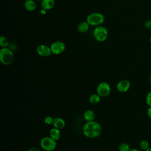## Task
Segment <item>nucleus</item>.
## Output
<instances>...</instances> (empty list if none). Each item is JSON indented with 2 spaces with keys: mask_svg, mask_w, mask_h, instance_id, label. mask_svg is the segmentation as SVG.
Masks as SVG:
<instances>
[{
  "mask_svg": "<svg viewBox=\"0 0 151 151\" xmlns=\"http://www.w3.org/2000/svg\"><path fill=\"white\" fill-rule=\"evenodd\" d=\"M101 127L100 124L94 120L86 122L83 127V133L88 138H96L101 134Z\"/></svg>",
  "mask_w": 151,
  "mask_h": 151,
  "instance_id": "obj_1",
  "label": "nucleus"
},
{
  "mask_svg": "<svg viewBox=\"0 0 151 151\" xmlns=\"http://www.w3.org/2000/svg\"><path fill=\"white\" fill-rule=\"evenodd\" d=\"M86 21L90 26H99L104 22V16L100 12H93L88 14Z\"/></svg>",
  "mask_w": 151,
  "mask_h": 151,
  "instance_id": "obj_2",
  "label": "nucleus"
},
{
  "mask_svg": "<svg viewBox=\"0 0 151 151\" xmlns=\"http://www.w3.org/2000/svg\"><path fill=\"white\" fill-rule=\"evenodd\" d=\"M14 53L8 48H1L0 50V61L4 65H8L14 61Z\"/></svg>",
  "mask_w": 151,
  "mask_h": 151,
  "instance_id": "obj_3",
  "label": "nucleus"
},
{
  "mask_svg": "<svg viewBox=\"0 0 151 151\" xmlns=\"http://www.w3.org/2000/svg\"><path fill=\"white\" fill-rule=\"evenodd\" d=\"M93 35L94 39L97 41L104 42L109 37V32L106 27L99 25L94 29Z\"/></svg>",
  "mask_w": 151,
  "mask_h": 151,
  "instance_id": "obj_4",
  "label": "nucleus"
},
{
  "mask_svg": "<svg viewBox=\"0 0 151 151\" xmlns=\"http://www.w3.org/2000/svg\"><path fill=\"white\" fill-rule=\"evenodd\" d=\"M40 146L44 150L53 151L56 148L57 142L50 136H46L41 140Z\"/></svg>",
  "mask_w": 151,
  "mask_h": 151,
  "instance_id": "obj_5",
  "label": "nucleus"
},
{
  "mask_svg": "<svg viewBox=\"0 0 151 151\" xmlns=\"http://www.w3.org/2000/svg\"><path fill=\"white\" fill-rule=\"evenodd\" d=\"M96 91L101 97H106L110 94L111 88L107 83L101 82L98 84L96 88Z\"/></svg>",
  "mask_w": 151,
  "mask_h": 151,
  "instance_id": "obj_6",
  "label": "nucleus"
},
{
  "mask_svg": "<svg viewBox=\"0 0 151 151\" xmlns=\"http://www.w3.org/2000/svg\"><path fill=\"white\" fill-rule=\"evenodd\" d=\"M50 48L52 54L59 55L62 54L65 51V44L61 41H56L51 44Z\"/></svg>",
  "mask_w": 151,
  "mask_h": 151,
  "instance_id": "obj_7",
  "label": "nucleus"
},
{
  "mask_svg": "<svg viewBox=\"0 0 151 151\" xmlns=\"http://www.w3.org/2000/svg\"><path fill=\"white\" fill-rule=\"evenodd\" d=\"M37 53L42 57H48L52 54L50 47L45 44H40L36 48Z\"/></svg>",
  "mask_w": 151,
  "mask_h": 151,
  "instance_id": "obj_8",
  "label": "nucleus"
},
{
  "mask_svg": "<svg viewBox=\"0 0 151 151\" xmlns=\"http://www.w3.org/2000/svg\"><path fill=\"white\" fill-rule=\"evenodd\" d=\"M130 87V83L127 80H122L116 85V88L120 93L127 92Z\"/></svg>",
  "mask_w": 151,
  "mask_h": 151,
  "instance_id": "obj_9",
  "label": "nucleus"
},
{
  "mask_svg": "<svg viewBox=\"0 0 151 151\" xmlns=\"http://www.w3.org/2000/svg\"><path fill=\"white\" fill-rule=\"evenodd\" d=\"M55 5L54 0H42L41 1V6L42 9L48 11L51 9Z\"/></svg>",
  "mask_w": 151,
  "mask_h": 151,
  "instance_id": "obj_10",
  "label": "nucleus"
},
{
  "mask_svg": "<svg viewBox=\"0 0 151 151\" xmlns=\"http://www.w3.org/2000/svg\"><path fill=\"white\" fill-rule=\"evenodd\" d=\"M52 126L54 127L61 130L65 126V122L64 120L61 117H56L54 119Z\"/></svg>",
  "mask_w": 151,
  "mask_h": 151,
  "instance_id": "obj_11",
  "label": "nucleus"
},
{
  "mask_svg": "<svg viewBox=\"0 0 151 151\" xmlns=\"http://www.w3.org/2000/svg\"><path fill=\"white\" fill-rule=\"evenodd\" d=\"M24 7L28 11L32 12L35 10L37 8L36 3L34 0H26L24 1Z\"/></svg>",
  "mask_w": 151,
  "mask_h": 151,
  "instance_id": "obj_12",
  "label": "nucleus"
},
{
  "mask_svg": "<svg viewBox=\"0 0 151 151\" xmlns=\"http://www.w3.org/2000/svg\"><path fill=\"white\" fill-rule=\"evenodd\" d=\"M49 134L51 138L57 141L60 139L61 132L60 129H57L55 127H53L50 129L49 132Z\"/></svg>",
  "mask_w": 151,
  "mask_h": 151,
  "instance_id": "obj_13",
  "label": "nucleus"
},
{
  "mask_svg": "<svg viewBox=\"0 0 151 151\" xmlns=\"http://www.w3.org/2000/svg\"><path fill=\"white\" fill-rule=\"evenodd\" d=\"M84 118L86 120V122H90V121H93L95 119V113L93 110H87L84 113Z\"/></svg>",
  "mask_w": 151,
  "mask_h": 151,
  "instance_id": "obj_14",
  "label": "nucleus"
},
{
  "mask_svg": "<svg viewBox=\"0 0 151 151\" xmlns=\"http://www.w3.org/2000/svg\"><path fill=\"white\" fill-rule=\"evenodd\" d=\"M89 26V24L87 23L86 21H83L78 25L77 30L80 33H85L88 30Z\"/></svg>",
  "mask_w": 151,
  "mask_h": 151,
  "instance_id": "obj_15",
  "label": "nucleus"
},
{
  "mask_svg": "<svg viewBox=\"0 0 151 151\" xmlns=\"http://www.w3.org/2000/svg\"><path fill=\"white\" fill-rule=\"evenodd\" d=\"M100 99H101V97L97 93L92 94L90 95L89 97V101L90 103L95 104L99 103L100 101Z\"/></svg>",
  "mask_w": 151,
  "mask_h": 151,
  "instance_id": "obj_16",
  "label": "nucleus"
},
{
  "mask_svg": "<svg viewBox=\"0 0 151 151\" xmlns=\"http://www.w3.org/2000/svg\"><path fill=\"white\" fill-rule=\"evenodd\" d=\"M9 45V41L8 39L5 36H1L0 37V46L1 48H6Z\"/></svg>",
  "mask_w": 151,
  "mask_h": 151,
  "instance_id": "obj_17",
  "label": "nucleus"
},
{
  "mask_svg": "<svg viewBox=\"0 0 151 151\" xmlns=\"http://www.w3.org/2000/svg\"><path fill=\"white\" fill-rule=\"evenodd\" d=\"M140 147L141 149L146 150L147 149H148L150 146H149V143L146 140H143L140 142L139 144Z\"/></svg>",
  "mask_w": 151,
  "mask_h": 151,
  "instance_id": "obj_18",
  "label": "nucleus"
},
{
  "mask_svg": "<svg viewBox=\"0 0 151 151\" xmlns=\"http://www.w3.org/2000/svg\"><path fill=\"white\" fill-rule=\"evenodd\" d=\"M130 149L129 145L126 143H122L119 146V151H129Z\"/></svg>",
  "mask_w": 151,
  "mask_h": 151,
  "instance_id": "obj_19",
  "label": "nucleus"
},
{
  "mask_svg": "<svg viewBox=\"0 0 151 151\" xmlns=\"http://www.w3.org/2000/svg\"><path fill=\"white\" fill-rule=\"evenodd\" d=\"M53 120H54V119L51 117V116H47L45 117L44 119V122L45 124H52V123H53Z\"/></svg>",
  "mask_w": 151,
  "mask_h": 151,
  "instance_id": "obj_20",
  "label": "nucleus"
},
{
  "mask_svg": "<svg viewBox=\"0 0 151 151\" xmlns=\"http://www.w3.org/2000/svg\"><path fill=\"white\" fill-rule=\"evenodd\" d=\"M146 102L149 107H151V91H149L146 96Z\"/></svg>",
  "mask_w": 151,
  "mask_h": 151,
  "instance_id": "obj_21",
  "label": "nucleus"
},
{
  "mask_svg": "<svg viewBox=\"0 0 151 151\" xmlns=\"http://www.w3.org/2000/svg\"><path fill=\"white\" fill-rule=\"evenodd\" d=\"M147 115L148 117L151 119V107H149L147 109Z\"/></svg>",
  "mask_w": 151,
  "mask_h": 151,
  "instance_id": "obj_22",
  "label": "nucleus"
},
{
  "mask_svg": "<svg viewBox=\"0 0 151 151\" xmlns=\"http://www.w3.org/2000/svg\"><path fill=\"white\" fill-rule=\"evenodd\" d=\"M28 151H41V150L38 148H37V147H31Z\"/></svg>",
  "mask_w": 151,
  "mask_h": 151,
  "instance_id": "obj_23",
  "label": "nucleus"
},
{
  "mask_svg": "<svg viewBox=\"0 0 151 151\" xmlns=\"http://www.w3.org/2000/svg\"><path fill=\"white\" fill-rule=\"evenodd\" d=\"M129 151H139V150L138 149H137L133 148V149H130Z\"/></svg>",
  "mask_w": 151,
  "mask_h": 151,
  "instance_id": "obj_24",
  "label": "nucleus"
},
{
  "mask_svg": "<svg viewBox=\"0 0 151 151\" xmlns=\"http://www.w3.org/2000/svg\"><path fill=\"white\" fill-rule=\"evenodd\" d=\"M145 151H151V147H149L148 149H147Z\"/></svg>",
  "mask_w": 151,
  "mask_h": 151,
  "instance_id": "obj_25",
  "label": "nucleus"
},
{
  "mask_svg": "<svg viewBox=\"0 0 151 151\" xmlns=\"http://www.w3.org/2000/svg\"><path fill=\"white\" fill-rule=\"evenodd\" d=\"M149 41H150V44H151V35H150V38H149Z\"/></svg>",
  "mask_w": 151,
  "mask_h": 151,
  "instance_id": "obj_26",
  "label": "nucleus"
},
{
  "mask_svg": "<svg viewBox=\"0 0 151 151\" xmlns=\"http://www.w3.org/2000/svg\"><path fill=\"white\" fill-rule=\"evenodd\" d=\"M149 80H150V83H151V75L150 76V78H149Z\"/></svg>",
  "mask_w": 151,
  "mask_h": 151,
  "instance_id": "obj_27",
  "label": "nucleus"
},
{
  "mask_svg": "<svg viewBox=\"0 0 151 151\" xmlns=\"http://www.w3.org/2000/svg\"><path fill=\"white\" fill-rule=\"evenodd\" d=\"M36 1H42V0H36Z\"/></svg>",
  "mask_w": 151,
  "mask_h": 151,
  "instance_id": "obj_28",
  "label": "nucleus"
},
{
  "mask_svg": "<svg viewBox=\"0 0 151 151\" xmlns=\"http://www.w3.org/2000/svg\"><path fill=\"white\" fill-rule=\"evenodd\" d=\"M44 151H48V150H44Z\"/></svg>",
  "mask_w": 151,
  "mask_h": 151,
  "instance_id": "obj_29",
  "label": "nucleus"
},
{
  "mask_svg": "<svg viewBox=\"0 0 151 151\" xmlns=\"http://www.w3.org/2000/svg\"><path fill=\"white\" fill-rule=\"evenodd\" d=\"M24 1H26V0H24Z\"/></svg>",
  "mask_w": 151,
  "mask_h": 151,
  "instance_id": "obj_30",
  "label": "nucleus"
}]
</instances>
